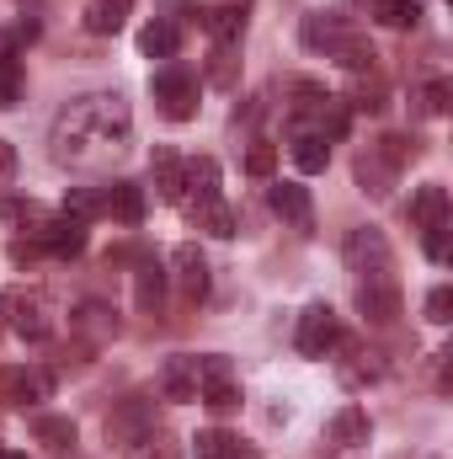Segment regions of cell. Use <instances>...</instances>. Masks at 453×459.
I'll return each instance as SVG.
<instances>
[{
    "instance_id": "27",
    "label": "cell",
    "mask_w": 453,
    "mask_h": 459,
    "mask_svg": "<svg viewBox=\"0 0 453 459\" xmlns=\"http://www.w3.org/2000/svg\"><path fill=\"white\" fill-rule=\"evenodd\" d=\"M198 459H256V449H240L229 433H198Z\"/></svg>"
},
{
    "instance_id": "10",
    "label": "cell",
    "mask_w": 453,
    "mask_h": 459,
    "mask_svg": "<svg viewBox=\"0 0 453 459\" xmlns=\"http://www.w3.org/2000/svg\"><path fill=\"white\" fill-rule=\"evenodd\" d=\"M357 310H363L373 326H389V321L400 316V289H395L389 278H368V283L357 289Z\"/></svg>"
},
{
    "instance_id": "38",
    "label": "cell",
    "mask_w": 453,
    "mask_h": 459,
    "mask_svg": "<svg viewBox=\"0 0 453 459\" xmlns=\"http://www.w3.org/2000/svg\"><path fill=\"white\" fill-rule=\"evenodd\" d=\"M21 70H16V59H0V108H16L21 102Z\"/></svg>"
},
{
    "instance_id": "3",
    "label": "cell",
    "mask_w": 453,
    "mask_h": 459,
    "mask_svg": "<svg viewBox=\"0 0 453 459\" xmlns=\"http://www.w3.org/2000/svg\"><path fill=\"white\" fill-rule=\"evenodd\" d=\"M155 102H160V113L171 117V123H192L198 117V75L182 70V65L160 70L155 75Z\"/></svg>"
},
{
    "instance_id": "22",
    "label": "cell",
    "mask_w": 453,
    "mask_h": 459,
    "mask_svg": "<svg viewBox=\"0 0 453 459\" xmlns=\"http://www.w3.org/2000/svg\"><path fill=\"white\" fill-rule=\"evenodd\" d=\"M176 43H182V32H176L171 22H150V27L139 32V54H150V59H171Z\"/></svg>"
},
{
    "instance_id": "9",
    "label": "cell",
    "mask_w": 453,
    "mask_h": 459,
    "mask_svg": "<svg viewBox=\"0 0 453 459\" xmlns=\"http://www.w3.org/2000/svg\"><path fill=\"white\" fill-rule=\"evenodd\" d=\"M0 390L16 406H38V401H48L54 374H43V368H0Z\"/></svg>"
},
{
    "instance_id": "32",
    "label": "cell",
    "mask_w": 453,
    "mask_h": 459,
    "mask_svg": "<svg viewBox=\"0 0 453 459\" xmlns=\"http://www.w3.org/2000/svg\"><path fill=\"white\" fill-rule=\"evenodd\" d=\"M352 358H357V363H341V385H346V390H357V385H368V379L384 374L379 352H352Z\"/></svg>"
},
{
    "instance_id": "37",
    "label": "cell",
    "mask_w": 453,
    "mask_h": 459,
    "mask_svg": "<svg viewBox=\"0 0 453 459\" xmlns=\"http://www.w3.org/2000/svg\"><path fill=\"white\" fill-rule=\"evenodd\" d=\"M192 220H198L203 230H214V235H235V214H229L219 198H214V204H203V209H198Z\"/></svg>"
},
{
    "instance_id": "1",
    "label": "cell",
    "mask_w": 453,
    "mask_h": 459,
    "mask_svg": "<svg viewBox=\"0 0 453 459\" xmlns=\"http://www.w3.org/2000/svg\"><path fill=\"white\" fill-rule=\"evenodd\" d=\"M128 134H133V113L128 102L113 91H97V97H75L64 113L54 117V160L64 166H102L128 150Z\"/></svg>"
},
{
    "instance_id": "11",
    "label": "cell",
    "mask_w": 453,
    "mask_h": 459,
    "mask_svg": "<svg viewBox=\"0 0 453 459\" xmlns=\"http://www.w3.org/2000/svg\"><path fill=\"white\" fill-rule=\"evenodd\" d=\"M150 428H155V406H150V401H123L113 417H107V438L123 444V449H128L133 438H144Z\"/></svg>"
},
{
    "instance_id": "43",
    "label": "cell",
    "mask_w": 453,
    "mask_h": 459,
    "mask_svg": "<svg viewBox=\"0 0 453 459\" xmlns=\"http://www.w3.org/2000/svg\"><path fill=\"white\" fill-rule=\"evenodd\" d=\"M11 177H16V144L0 139V182H11Z\"/></svg>"
},
{
    "instance_id": "5",
    "label": "cell",
    "mask_w": 453,
    "mask_h": 459,
    "mask_svg": "<svg viewBox=\"0 0 453 459\" xmlns=\"http://www.w3.org/2000/svg\"><path fill=\"white\" fill-rule=\"evenodd\" d=\"M214 198H219V160L214 155L182 160V193H176V204H187V214H198Z\"/></svg>"
},
{
    "instance_id": "26",
    "label": "cell",
    "mask_w": 453,
    "mask_h": 459,
    "mask_svg": "<svg viewBox=\"0 0 453 459\" xmlns=\"http://www.w3.org/2000/svg\"><path fill=\"white\" fill-rule=\"evenodd\" d=\"M209 81H214L219 91H235V81H240V59H235V43H219V48L209 54Z\"/></svg>"
},
{
    "instance_id": "30",
    "label": "cell",
    "mask_w": 453,
    "mask_h": 459,
    "mask_svg": "<svg viewBox=\"0 0 453 459\" xmlns=\"http://www.w3.org/2000/svg\"><path fill=\"white\" fill-rule=\"evenodd\" d=\"M373 155H379V160H384L389 171H400L406 160H416V139H406V134H384Z\"/></svg>"
},
{
    "instance_id": "16",
    "label": "cell",
    "mask_w": 453,
    "mask_h": 459,
    "mask_svg": "<svg viewBox=\"0 0 453 459\" xmlns=\"http://www.w3.org/2000/svg\"><path fill=\"white\" fill-rule=\"evenodd\" d=\"M160 299H166V267L160 262H139V273H133V305L144 316H160Z\"/></svg>"
},
{
    "instance_id": "8",
    "label": "cell",
    "mask_w": 453,
    "mask_h": 459,
    "mask_svg": "<svg viewBox=\"0 0 453 459\" xmlns=\"http://www.w3.org/2000/svg\"><path fill=\"white\" fill-rule=\"evenodd\" d=\"M171 267H176L171 278H176L182 299H187V305H198V299L209 294V262H203V251L187 240V246H176V251H171Z\"/></svg>"
},
{
    "instance_id": "36",
    "label": "cell",
    "mask_w": 453,
    "mask_h": 459,
    "mask_svg": "<svg viewBox=\"0 0 453 459\" xmlns=\"http://www.w3.org/2000/svg\"><path fill=\"white\" fill-rule=\"evenodd\" d=\"M449 97H453L449 81H432V86H422V97H416L422 108H416V113H422V117H443V113H449Z\"/></svg>"
},
{
    "instance_id": "29",
    "label": "cell",
    "mask_w": 453,
    "mask_h": 459,
    "mask_svg": "<svg viewBox=\"0 0 453 459\" xmlns=\"http://www.w3.org/2000/svg\"><path fill=\"white\" fill-rule=\"evenodd\" d=\"M331 59H337V65H346V70H373V59H379V54H373L363 38H352V32H346L337 48H331Z\"/></svg>"
},
{
    "instance_id": "21",
    "label": "cell",
    "mask_w": 453,
    "mask_h": 459,
    "mask_svg": "<svg viewBox=\"0 0 453 459\" xmlns=\"http://www.w3.org/2000/svg\"><path fill=\"white\" fill-rule=\"evenodd\" d=\"M373 5V16L384 22V27H395V32H411L416 22H422V0H368Z\"/></svg>"
},
{
    "instance_id": "15",
    "label": "cell",
    "mask_w": 453,
    "mask_h": 459,
    "mask_svg": "<svg viewBox=\"0 0 453 459\" xmlns=\"http://www.w3.org/2000/svg\"><path fill=\"white\" fill-rule=\"evenodd\" d=\"M32 438H38L48 455L70 459V455H75V438H81V433H75V422H70V417H32Z\"/></svg>"
},
{
    "instance_id": "44",
    "label": "cell",
    "mask_w": 453,
    "mask_h": 459,
    "mask_svg": "<svg viewBox=\"0 0 453 459\" xmlns=\"http://www.w3.org/2000/svg\"><path fill=\"white\" fill-rule=\"evenodd\" d=\"M0 459H27V455H16V449H0Z\"/></svg>"
},
{
    "instance_id": "7",
    "label": "cell",
    "mask_w": 453,
    "mask_h": 459,
    "mask_svg": "<svg viewBox=\"0 0 453 459\" xmlns=\"http://www.w3.org/2000/svg\"><path fill=\"white\" fill-rule=\"evenodd\" d=\"M267 204H272V214H278L283 225H294V230H310V225H315L310 187H299V182H272V187H267Z\"/></svg>"
},
{
    "instance_id": "4",
    "label": "cell",
    "mask_w": 453,
    "mask_h": 459,
    "mask_svg": "<svg viewBox=\"0 0 453 459\" xmlns=\"http://www.w3.org/2000/svg\"><path fill=\"white\" fill-rule=\"evenodd\" d=\"M294 347L304 352V358H331L341 347V321L331 305H310L304 316H299V332H294Z\"/></svg>"
},
{
    "instance_id": "19",
    "label": "cell",
    "mask_w": 453,
    "mask_h": 459,
    "mask_svg": "<svg viewBox=\"0 0 453 459\" xmlns=\"http://www.w3.org/2000/svg\"><path fill=\"white\" fill-rule=\"evenodd\" d=\"M128 11H133V0H91L86 5V32L107 38V32H117L128 22Z\"/></svg>"
},
{
    "instance_id": "12",
    "label": "cell",
    "mask_w": 453,
    "mask_h": 459,
    "mask_svg": "<svg viewBox=\"0 0 453 459\" xmlns=\"http://www.w3.org/2000/svg\"><path fill=\"white\" fill-rule=\"evenodd\" d=\"M160 395L166 401H198V358H187V352H176V358H166V368H160Z\"/></svg>"
},
{
    "instance_id": "13",
    "label": "cell",
    "mask_w": 453,
    "mask_h": 459,
    "mask_svg": "<svg viewBox=\"0 0 453 459\" xmlns=\"http://www.w3.org/2000/svg\"><path fill=\"white\" fill-rule=\"evenodd\" d=\"M38 246L48 256H81L86 251V225L81 220H48V225L38 230Z\"/></svg>"
},
{
    "instance_id": "14",
    "label": "cell",
    "mask_w": 453,
    "mask_h": 459,
    "mask_svg": "<svg viewBox=\"0 0 453 459\" xmlns=\"http://www.w3.org/2000/svg\"><path fill=\"white\" fill-rule=\"evenodd\" d=\"M102 214H113L117 225H139L144 220V193L133 187V182H113V187H102Z\"/></svg>"
},
{
    "instance_id": "6",
    "label": "cell",
    "mask_w": 453,
    "mask_h": 459,
    "mask_svg": "<svg viewBox=\"0 0 453 459\" xmlns=\"http://www.w3.org/2000/svg\"><path fill=\"white\" fill-rule=\"evenodd\" d=\"M5 305L16 310L11 326H16L21 342H48L54 337V305H48V294H11Z\"/></svg>"
},
{
    "instance_id": "25",
    "label": "cell",
    "mask_w": 453,
    "mask_h": 459,
    "mask_svg": "<svg viewBox=\"0 0 453 459\" xmlns=\"http://www.w3.org/2000/svg\"><path fill=\"white\" fill-rule=\"evenodd\" d=\"M341 38H346V27H341L337 16H326V11H315V16L304 22V43H310V48H326V54H331Z\"/></svg>"
},
{
    "instance_id": "18",
    "label": "cell",
    "mask_w": 453,
    "mask_h": 459,
    "mask_svg": "<svg viewBox=\"0 0 453 459\" xmlns=\"http://www.w3.org/2000/svg\"><path fill=\"white\" fill-rule=\"evenodd\" d=\"M326 433H331V444H346V449H352V444H368L373 422H368V411H363V406H341Z\"/></svg>"
},
{
    "instance_id": "42",
    "label": "cell",
    "mask_w": 453,
    "mask_h": 459,
    "mask_svg": "<svg viewBox=\"0 0 453 459\" xmlns=\"http://www.w3.org/2000/svg\"><path fill=\"white\" fill-rule=\"evenodd\" d=\"M352 108H368V113H379V108H384V86H379V81H373V86H357V102H352Z\"/></svg>"
},
{
    "instance_id": "17",
    "label": "cell",
    "mask_w": 453,
    "mask_h": 459,
    "mask_svg": "<svg viewBox=\"0 0 453 459\" xmlns=\"http://www.w3.org/2000/svg\"><path fill=\"white\" fill-rule=\"evenodd\" d=\"M443 220H449V193H443L438 182L416 187V198H411V225L427 230V225H443Z\"/></svg>"
},
{
    "instance_id": "34",
    "label": "cell",
    "mask_w": 453,
    "mask_h": 459,
    "mask_svg": "<svg viewBox=\"0 0 453 459\" xmlns=\"http://www.w3.org/2000/svg\"><path fill=\"white\" fill-rule=\"evenodd\" d=\"M0 220H11V225H38V230L48 225L32 198H0Z\"/></svg>"
},
{
    "instance_id": "39",
    "label": "cell",
    "mask_w": 453,
    "mask_h": 459,
    "mask_svg": "<svg viewBox=\"0 0 453 459\" xmlns=\"http://www.w3.org/2000/svg\"><path fill=\"white\" fill-rule=\"evenodd\" d=\"M427 321L432 326H449L453 321V289H432L427 294Z\"/></svg>"
},
{
    "instance_id": "41",
    "label": "cell",
    "mask_w": 453,
    "mask_h": 459,
    "mask_svg": "<svg viewBox=\"0 0 453 459\" xmlns=\"http://www.w3.org/2000/svg\"><path fill=\"white\" fill-rule=\"evenodd\" d=\"M81 326H91V332H102V337H117L113 310H102V305H86V321H81Z\"/></svg>"
},
{
    "instance_id": "23",
    "label": "cell",
    "mask_w": 453,
    "mask_h": 459,
    "mask_svg": "<svg viewBox=\"0 0 453 459\" xmlns=\"http://www.w3.org/2000/svg\"><path fill=\"white\" fill-rule=\"evenodd\" d=\"M294 160H299V171H310V177H315V171H326V166H331V144H326L321 134H299V139H294Z\"/></svg>"
},
{
    "instance_id": "31",
    "label": "cell",
    "mask_w": 453,
    "mask_h": 459,
    "mask_svg": "<svg viewBox=\"0 0 453 459\" xmlns=\"http://www.w3.org/2000/svg\"><path fill=\"white\" fill-rule=\"evenodd\" d=\"M102 214V193L97 187H70V198H64V220H97Z\"/></svg>"
},
{
    "instance_id": "20",
    "label": "cell",
    "mask_w": 453,
    "mask_h": 459,
    "mask_svg": "<svg viewBox=\"0 0 453 459\" xmlns=\"http://www.w3.org/2000/svg\"><path fill=\"white\" fill-rule=\"evenodd\" d=\"M123 459H182V444H176L171 433H160V428H150L144 438H133V444L123 449Z\"/></svg>"
},
{
    "instance_id": "33",
    "label": "cell",
    "mask_w": 453,
    "mask_h": 459,
    "mask_svg": "<svg viewBox=\"0 0 453 459\" xmlns=\"http://www.w3.org/2000/svg\"><path fill=\"white\" fill-rule=\"evenodd\" d=\"M389 177H395V171H389V166H384L379 155H363V160H357V182H363V193H373V198H384V193H389V187H384Z\"/></svg>"
},
{
    "instance_id": "28",
    "label": "cell",
    "mask_w": 453,
    "mask_h": 459,
    "mask_svg": "<svg viewBox=\"0 0 453 459\" xmlns=\"http://www.w3.org/2000/svg\"><path fill=\"white\" fill-rule=\"evenodd\" d=\"M155 182H160V198L176 204V193H182V160H176V150H155Z\"/></svg>"
},
{
    "instance_id": "45",
    "label": "cell",
    "mask_w": 453,
    "mask_h": 459,
    "mask_svg": "<svg viewBox=\"0 0 453 459\" xmlns=\"http://www.w3.org/2000/svg\"><path fill=\"white\" fill-rule=\"evenodd\" d=\"M0 316H5V294H0Z\"/></svg>"
},
{
    "instance_id": "35",
    "label": "cell",
    "mask_w": 453,
    "mask_h": 459,
    "mask_svg": "<svg viewBox=\"0 0 453 459\" xmlns=\"http://www.w3.org/2000/svg\"><path fill=\"white\" fill-rule=\"evenodd\" d=\"M245 171H251V177H261V182H267V177H272V171H278V150H272V144H267V139H256V144H251V150H245Z\"/></svg>"
},
{
    "instance_id": "2",
    "label": "cell",
    "mask_w": 453,
    "mask_h": 459,
    "mask_svg": "<svg viewBox=\"0 0 453 459\" xmlns=\"http://www.w3.org/2000/svg\"><path fill=\"white\" fill-rule=\"evenodd\" d=\"M341 256H346V267L352 273H363V278H389V267H395V251H389V235L373 225H357L346 235V246H341Z\"/></svg>"
},
{
    "instance_id": "40",
    "label": "cell",
    "mask_w": 453,
    "mask_h": 459,
    "mask_svg": "<svg viewBox=\"0 0 453 459\" xmlns=\"http://www.w3.org/2000/svg\"><path fill=\"white\" fill-rule=\"evenodd\" d=\"M422 246H427V256H432V262H443V256H449V220L422 230Z\"/></svg>"
},
{
    "instance_id": "24",
    "label": "cell",
    "mask_w": 453,
    "mask_h": 459,
    "mask_svg": "<svg viewBox=\"0 0 453 459\" xmlns=\"http://www.w3.org/2000/svg\"><path fill=\"white\" fill-rule=\"evenodd\" d=\"M203 27L219 38V43H240V32H245V11L240 5H219V11H203Z\"/></svg>"
}]
</instances>
